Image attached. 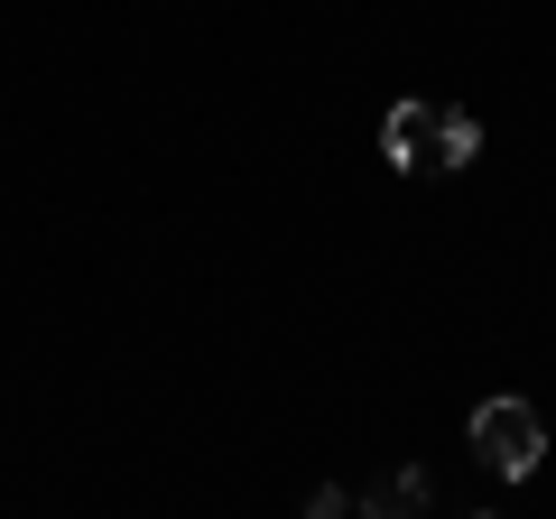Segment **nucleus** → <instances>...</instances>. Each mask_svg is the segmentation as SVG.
Segmentation results:
<instances>
[{
    "label": "nucleus",
    "mask_w": 556,
    "mask_h": 519,
    "mask_svg": "<svg viewBox=\"0 0 556 519\" xmlns=\"http://www.w3.org/2000/svg\"><path fill=\"white\" fill-rule=\"evenodd\" d=\"M473 445H482V464H492V473H538V455H547V427H538V408L529 400H510V390H501V400H482L473 408Z\"/></svg>",
    "instance_id": "nucleus-1"
},
{
    "label": "nucleus",
    "mask_w": 556,
    "mask_h": 519,
    "mask_svg": "<svg viewBox=\"0 0 556 519\" xmlns=\"http://www.w3.org/2000/svg\"><path fill=\"white\" fill-rule=\"evenodd\" d=\"M445 121H455V112H437V102H390V121H380V149H390L399 177H417V167H437V159H445Z\"/></svg>",
    "instance_id": "nucleus-2"
},
{
    "label": "nucleus",
    "mask_w": 556,
    "mask_h": 519,
    "mask_svg": "<svg viewBox=\"0 0 556 519\" xmlns=\"http://www.w3.org/2000/svg\"><path fill=\"white\" fill-rule=\"evenodd\" d=\"M417 510H427V473H417V464H408V473H390L371 501H362V519H417Z\"/></svg>",
    "instance_id": "nucleus-3"
},
{
    "label": "nucleus",
    "mask_w": 556,
    "mask_h": 519,
    "mask_svg": "<svg viewBox=\"0 0 556 519\" xmlns=\"http://www.w3.org/2000/svg\"><path fill=\"white\" fill-rule=\"evenodd\" d=\"M473 149H482V130H473V121L455 112V121H445V167H464V159H473Z\"/></svg>",
    "instance_id": "nucleus-4"
},
{
    "label": "nucleus",
    "mask_w": 556,
    "mask_h": 519,
    "mask_svg": "<svg viewBox=\"0 0 556 519\" xmlns=\"http://www.w3.org/2000/svg\"><path fill=\"white\" fill-rule=\"evenodd\" d=\"M306 519H343V492H334V482H316V501H306Z\"/></svg>",
    "instance_id": "nucleus-5"
}]
</instances>
